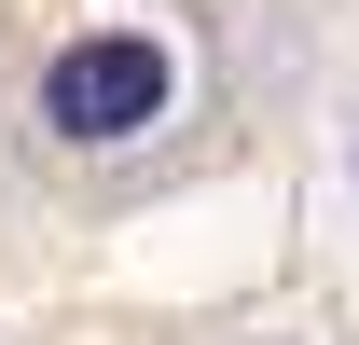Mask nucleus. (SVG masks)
I'll use <instances>...</instances> for the list:
<instances>
[{"label":"nucleus","instance_id":"obj_1","mask_svg":"<svg viewBox=\"0 0 359 345\" xmlns=\"http://www.w3.org/2000/svg\"><path fill=\"white\" fill-rule=\"evenodd\" d=\"M180 111V55L166 28H138V14H97V28H69V42L28 69V125L55 138V152H138V138Z\"/></svg>","mask_w":359,"mask_h":345}]
</instances>
